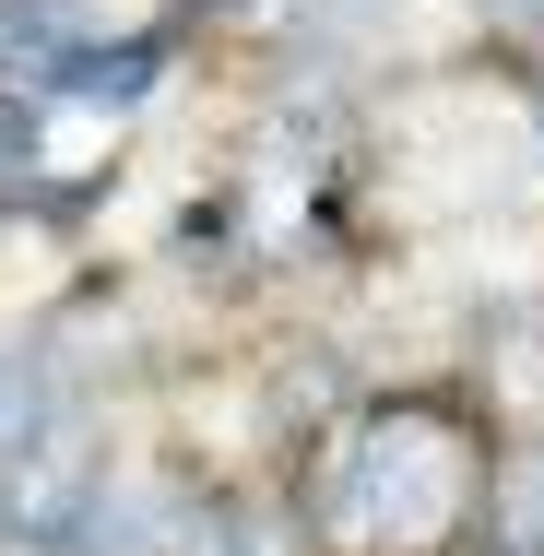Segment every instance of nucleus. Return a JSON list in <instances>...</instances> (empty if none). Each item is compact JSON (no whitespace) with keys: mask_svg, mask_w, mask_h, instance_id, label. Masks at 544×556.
Returning <instances> with one entry per match:
<instances>
[{"mask_svg":"<svg viewBox=\"0 0 544 556\" xmlns=\"http://www.w3.org/2000/svg\"><path fill=\"white\" fill-rule=\"evenodd\" d=\"M473 545H485V556H544V439L509 450V462L485 473V521H473Z\"/></svg>","mask_w":544,"mask_h":556,"instance_id":"20e7f679","label":"nucleus"},{"mask_svg":"<svg viewBox=\"0 0 544 556\" xmlns=\"http://www.w3.org/2000/svg\"><path fill=\"white\" fill-rule=\"evenodd\" d=\"M60 415H84V403H72V379H60V355H48V332L0 343V473H12V462H24L36 439H48Z\"/></svg>","mask_w":544,"mask_h":556,"instance_id":"7ed1b4c3","label":"nucleus"},{"mask_svg":"<svg viewBox=\"0 0 544 556\" xmlns=\"http://www.w3.org/2000/svg\"><path fill=\"white\" fill-rule=\"evenodd\" d=\"M533 142H544V84H533Z\"/></svg>","mask_w":544,"mask_h":556,"instance_id":"423d86ee","label":"nucleus"},{"mask_svg":"<svg viewBox=\"0 0 544 556\" xmlns=\"http://www.w3.org/2000/svg\"><path fill=\"white\" fill-rule=\"evenodd\" d=\"M485 24H509V36H544V0H485Z\"/></svg>","mask_w":544,"mask_h":556,"instance_id":"39448f33","label":"nucleus"},{"mask_svg":"<svg viewBox=\"0 0 544 556\" xmlns=\"http://www.w3.org/2000/svg\"><path fill=\"white\" fill-rule=\"evenodd\" d=\"M178 72V24H118V36H72L36 72V108H84V118H142Z\"/></svg>","mask_w":544,"mask_h":556,"instance_id":"f03ea898","label":"nucleus"},{"mask_svg":"<svg viewBox=\"0 0 544 556\" xmlns=\"http://www.w3.org/2000/svg\"><path fill=\"white\" fill-rule=\"evenodd\" d=\"M485 473L497 450L461 391H367L308 439L284 497L320 556H461L485 521Z\"/></svg>","mask_w":544,"mask_h":556,"instance_id":"f257e3e1","label":"nucleus"}]
</instances>
